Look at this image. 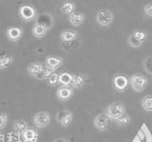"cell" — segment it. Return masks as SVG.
Listing matches in <instances>:
<instances>
[{
  "label": "cell",
  "instance_id": "d6986e66",
  "mask_svg": "<svg viewBox=\"0 0 152 142\" xmlns=\"http://www.w3.org/2000/svg\"><path fill=\"white\" fill-rule=\"evenodd\" d=\"M77 38V32L72 30H66L61 32L60 39L63 42H71Z\"/></svg>",
  "mask_w": 152,
  "mask_h": 142
},
{
  "label": "cell",
  "instance_id": "7c38bea8",
  "mask_svg": "<svg viewBox=\"0 0 152 142\" xmlns=\"http://www.w3.org/2000/svg\"><path fill=\"white\" fill-rule=\"evenodd\" d=\"M6 35L9 40L15 42V41H18L22 37L23 30L19 27H10L7 30Z\"/></svg>",
  "mask_w": 152,
  "mask_h": 142
},
{
  "label": "cell",
  "instance_id": "83f0119b",
  "mask_svg": "<svg viewBox=\"0 0 152 142\" xmlns=\"http://www.w3.org/2000/svg\"><path fill=\"white\" fill-rule=\"evenodd\" d=\"M144 68L149 74H152V59L151 56L146 57L144 61Z\"/></svg>",
  "mask_w": 152,
  "mask_h": 142
},
{
  "label": "cell",
  "instance_id": "7a4b0ae2",
  "mask_svg": "<svg viewBox=\"0 0 152 142\" xmlns=\"http://www.w3.org/2000/svg\"><path fill=\"white\" fill-rule=\"evenodd\" d=\"M125 113H126V108L121 102H113L111 104H109L106 108V110H104V113H106L107 116L111 121L116 119L119 116H121Z\"/></svg>",
  "mask_w": 152,
  "mask_h": 142
},
{
  "label": "cell",
  "instance_id": "d4e9b609",
  "mask_svg": "<svg viewBox=\"0 0 152 142\" xmlns=\"http://www.w3.org/2000/svg\"><path fill=\"white\" fill-rule=\"evenodd\" d=\"M12 62V56L8 54L0 55V70H4L8 68Z\"/></svg>",
  "mask_w": 152,
  "mask_h": 142
},
{
  "label": "cell",
  "instance_id": "52a82bcc",
  "mask_svg": "<svg viewBox=\"0 0 152 142\" xmlns=\"http://www.w3.org/2000/svg\"><path fill=\"white\" fill-rule=\"evenodd\" d=\"M50 116L48 112L45 111L38 112L33 116V123H34L35 127L39 128V129L47 127L50 124Z\"/></svg>",
  "mask_w": 152,
  "mask_h": 142
},
{
  "label": "cell",
  "instance_id": "4fadbf2b",
  "mask_svg": "<svg viewBox=\"0 0 152 142\" xmlns=\"http://www.w3.org/2000/svg\"><path fill=\"white\" fill-rule=\"evenodd\" d=\"M48 29L49 28H48L47 25L42 24V23H36L32 28V35L36 38H42V37L46 35Z\"/></svg>",
  "mask_w": 152,
  "mask_h": 142
},
{
  "label": "cell",
  "instance_id": "8992f818",
  "mask_svg": "<svg viewBox=\"0 0 152 142\" xmlns=\"http://www.w3.org/2000/svg\"><path fill=\"white\" fill-rule=\"evenodd\" d=\"M128 83H129V80H128L127 77H125L124 74H116L112 80L114 90L119 93L126 92V88L128 86Z\"/></svg>",
  "mask_w": 152,
  "mask_h": 142
},
{
  "label": "cell",
  "instance_id": "5b68a950",
  "mask_svg": "<svg viewBox=\"0 0 152 142\" xmlns=\"http://www.w3.org/2000/svg\"><path fill=\"white\" fill-rule=\"evenodd\" d=\"M132 142H152V135L145 123H142Z\"/></svg>",
  "mask_w": 152,
  "mask_h": 142
},
{
  "label": "cell",
  "instance_id": "1f68e13d",
  "mask_svg": "<svg viewBox=\"0 0 152 142\" xmlns=\"http://www.w3.org/2000/svg\"><path fill=\"white\" fill-rule=\"evenodd\" d=\"M151 59H152V55H151Z\"/></svg>",
  "mask_w": 152,
  "mask_h": 142
},
{
  "label": "cell",
  "instance_id": "f1b7e54d",
  "mask_svg": "<svg viewBox=\"0 0 152 142\" xmlns=\"http://www.w3.org/2000/svg\"><path fill=\"white\" fill-rule=\"evenodd\" d=\"M58 79H59V75L56 73H53L49 78H48V83H49V85H50V86H55V85L58 83Z\"/></svg>",
  "mask_w": 152,
  "mask_h": 142
},
{
  "label": "cell",
  "instance_id": "9c48e42d",
  "mask_svg": "<svg viewBox=\"0 0 152 142\" xmlns=\"http://www.w3.org/2000/svg\"><path fill=\"white\" fill-rule=\"evenodd\" d=\"M73 119V115L72 113L69 110H63L57 113L56 115V120L59 124L63 127V128H66L69 127L71 122H72Z\"/></svg>",
  "mask_w": 152,
  "mask_h": 142
},
{
  "label": "cell",
  "instance_id": "cb8c5ba5",
  "mask_svg": "<svg viewBox=\"0 0 152 142\" xmlns=\"http://www.w3.org/2000/svg\"><path fill=\"white\" fill-rule=\"evenodd\" d=\"M28 128V123L24 119H18L16 121H14L13 123V129L17 132H21L22 134V132L25 130H27Z\"/></svg>",
  "mask_w": 152,
  "mask_h": 142
},
{
  "label": "cell",
  "instance_id": "277c9868",
  "mask_svg": "<svg viewBox=\"0 0 152 142\" xmlns=\"http://www.w3.org/2000/svg\"><path fill=\"white\" fill-rule=\"evenodd\" d=\"M147 37V34L144 31H134L128 36V44L132 48H140L144 45Z\"/></svg>",
  "mask_w": 152,
  "mask_h": 142
},
{
  "label": "cell",
  "instance_id": "9a60e30c",
  "mask_svg": "<svg viewBox=\"0 0 152 142\" xmlns=\"http://www.w3.org/2000/svg\"><path fill=\"white\" fill-rule=\"evenodd\" d=\"M62 64H63V58L58 57V56L50 55V56H48L46 59V65L49 68L54 71L56 69H58Z\"/></svg>",
  "mask_w": 152,
  "mask_h": 142
},
{
  "label": "cell",
  "instance_id": "5bb4252c",
  "mask_svg": "<svg viewBox=\"0 0 152 142\" xmlns=\"http://www.w3.org/2000/svg\"><path fill=\"white\" fill-rule=\"evenodd\" d=\"M85 21V15L82 13H72L69 15V22L74 27H79L83 25Z\"/></svg>",
  "mask_w": 152,
  "mask_h": 142
},
{
  "label": "cell",
  "instance_id": "7402d4cb",
  "mask_svg": "<svg viewBox=\"0 0 152 142\" xmlns=\"http://www.w3.org/2000/svg\"><path fill=\"white\" fill-rule=\"evenodd\" d=\"M75 10V4L71 1H66L61 5V12L66 15H70L71 13H74Z\"/></svg>",
  "mask_w": 152,
  "mask_h": 142
},
{
  "label": "cell",
  "instance_id": "ffe728a7",
  "mask_svg": "<svg viewBox=\"0 0 152 142\" xmlns=\"http://www.w3.org/2000/svg\"><path fill=\"white\" fill-rule=\"evenodd\" d=\"M72 75L69 73H62L61 74H59V79H58V83L61 85V86L64 87H69L71 85V82H72Z\"/></svg>",
  "mask_w": 152,
  "mask_h": 142
},
{
  "label": "cell",
  "instance_id": "e0dca14e",
  "mask_svg": "<svg viewBox=\"0 0 152 142\" xmlns=\"http://www.w3.org/2000/svg\"><path fill=\"white\" fill-rule=\"evenodd\" d=\"M86 82V77L82 74H76L72 75V82L70 86L73 89H81Z\"/></svg>",
  "mask_w": 152,
  "mask_h": 142
},
{
  "label": "cell",
  "instance_id": "f546056e",
  "mask_svg": "<svg viewBox=\"0 0 152 142\" xmlns=\"http://www.w3.org/2000/svg\"><path fill=\"white\" fill-rule=\"evenodd\" d=\"M144 13L146 16L152 17V2L145 4L144 7Z\"/></svg>",
  "mask_w": 152,
  "mask_h": 142
},
{
  "label": "cell",
  "instance_id": "4dcf8cb0",
  "mask_svg": "<svg viewBox=\"0 0 152 142\" xmlns=\"http://www.w3.org/2000/svg\"><path fill=\"white\" fill-rule=\"evenodd\" d=\"M53 142H69L66 138H63V137H59V138H56Z\"/></svg>",
  "mask_w": 152,
  "mask_h": 142
},
{
  "label": "cell",
  "instance_id": "ac0fdd59",
  "mask_svg": "<svg viewBox=\"0 0 152 142\" xmlns=\"http://www.w3.org/2000/svg\"><path fill=\"white\" fill-rule=\"evenodd\" d=\"M43 66H44V65H43L42 63H40V62H32V63H31L30 65L28 66L27 71H28V73L30 74V75H31V77H37V75L40 74V72L43 69Z\"/></svg>",
  "mask_w": 152,
  "mask_h": 142
},
{
  "label": "cell",
  "instance_id": "6da1fadb",
  "mask_svg": "<svg viewBox=\"0 0 152 142\" xmlns=\"http://www.w3.org/2000/svg\"><path fill=\"white\" fill-rule=\"evenodd\" d=\"M129 84L133 91L141 93L146 88L147 84H148V80L145 75H142L140 74H134L129 78Z\"/></svg>",
  "mask_w": 152,
  "mask_h": 142
},
{
  "label": "cell",
  "instance_id": "ba28073f",
  "mask_svg": "<svg viewBox=\"0 0 152 142\" xmlns=\"http://www.w3.org/2000/svg\"><path fill=\"white\" fill-rule=\"evenodd\" d=\"M109 121L110 119L104 113H99L93 118V125L96 129L100 132H104L108 129L109 126Z\"/></svg>",
  "mask_w": 152,
  "mask_h": 142
},
{
  "label": "cell",
  "instance_id": "3957f363",
  "mask_svg": "<svg viewBox=\"0 0 152 142\" xmlns=\"http://www.w3.org/2000/svg\"><path fill=\"white\" fill-rule=\"evenodd\" d=\"M95 19H96V22L100 26L108 27L112 24V22L114 20V15L110 10L102 9V10H99L97 12Z\"/></svg>",
  "mask_w": 152,
  "mask_h": 142
},
{
  "label": "cell",
  "instance_id": "44dd1931",
  "mask_svg": "<svg viewBox=\"0 0 152 142\" xmlns=\"http://www.w3.org/2000/svg\"><path fill=\"white\" fill-rule=\"evenodd\" d=\"M130 119L131 118H130L129 115L126 112L125 113H123L121 116H119L118 118H116V119H114L113 122L119 127H126L129 124Z\"/></svg>",
  "mask_w": 152,
  "mask_h": 142
},
{
  "label": "cell",
  "instance_id": "603a6c76",
  "mask_svg": "<svg viewBox=\"0 0 152 142\" xmlns=\"http://www.w3.org/2000/svg\"><path fill=\"white\" fill-rule=\"evenodd\" d=\"M142 108L145 112H152V94H148L142 97L141 100Z\"/></svg>",
  "mask_w": 152,
  "mask_h": 142
},
{
  "label": "cell",
  "instance_id": "2e32d148",
  "mask_svg": "<svg viewBox=\"0 0 152 142\" xmlns=\"http://www.w3.org/2000/svg\"><path fill=\"white\" fill-rule=\"evenodd\" d=\"M21 135L23 137V140L25 142H36L38 139L37 132L34 130L31 129V128H28V129L24 131Z\"/></svg>",
  "mask_w": 152,
  "mask_h": 142
},
{
  "label": "cell",
  "instance_id": "484cf974",
  "mask_svg": "<svg viewBox=\"0 0 152 142\" xmlns=\"http://www.w3.org/2000/svg\"><path fill=\"white\" fill-rule=\"evenodd\" d=\"M53 73H54V70H52L48 67L47 65H45V66H43L42 71L40 72V74L37 75L36 78L37 79H48Z\"/></svg>",
  "mask_w": 152,
  "mask_h": 142
},
{
  "label": "cell",
  "instance_id": "30bf717a",
  "mask_svg": "<svg viewBox=\"0 0 152 142\" xmlns=\"http://www.w3.org/2000/svg\"><path fill=\"white\" fill-rule=\"evenodd\" d=\"M36 12L34 8L30 5H23L19 8V15L25 21H31L35 17Z\"/></svg>",
  "mask_w": 152,
  "mask_h": 142
},
{
  "label": "cell",
  "instance_id": "4316f807",
  "mask_svg": "<svg viewBox=\"0 0 152 142\" xmlns=\"http://www.w3.org/2000/svg\"><path fill=\"white\" fill-rule=\"evenodd\" d=\"M8 119L9 117L7 113H0V130H3L7 126Z\"/></svg>",
  "mask_w": 152,
  "mask_h": 142
},
{
  "label": "cell",
  "instance_id": "8fae6325",
  "mask_svg": "<svg viewBox=\"0 0 152 142\" xmlns=\"http://www.w3.org/2000/svg\"><path fill=\"white\" fill-rule=\"evenodd\" d=\"M56 96L61 101H68L73 96V90L70 87L62 86L56 91Z\"/></svg>",
  "mask_w": 152,
  "mask_h": 142
}]
</instances>
